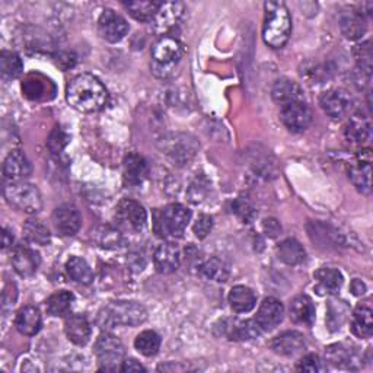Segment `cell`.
I'll return each mask as SVG.
<instances>
[{"mask_svg":"<svg viewBox=\"0 0 373 373\" xmlns=\"http://www.w3.org/2000/svg\"><path fill=\"white\" fill-rule=\"evenodd\" d=\"M66 99L76 111L90 114L101 111L105 107L108 101V92L98 77L83 73L77 75L69 82Z\"/></svg>","mask_w":373,"mask_h":373,"instance_id":"6da1fadb","label":"cell"},{"mask_svg":"<svg viewBox=\"0 0 373 373\" xmlns=\"http://www.w3.org/2000/svg\"><path fill=\"white\" fill-rule=\"evenodd\" d=\"M263 23L264 43L271 48H281L289 41L292 33L291 13L283 2H266Z\"/></svg>","mask_w":373,"mask_h":373,"instance_id":"7a4b0ae2","label":"cell"},{"mask_svg":"<svg viewBox=\"0 0 373 373\" xmlns=\"http://www.w3.org/2000/svg\"><path fill=\"white\" fill-rule=\"evenodd\" d=\"M146 320H148L146 308L137 302H129V301L111 302L98 315V323L101 328H112L116 325L137 327L145 323Z\"/></svg>","mask_w":373,"mask_h":373,"instance_id":"3957f363","label":"cell"},{"mask_svg":"<svg viewBox=\"0 0 373 373\" xmlns=\"http://www.w3.org/2000/svg\"><path fill=\"white\" fill-rule=\"evenodd\" d=\"M185 54V47L174 37L162 36L152 47V70L159 77H168Z\"/></svg>","mask_w":373,"mask_h":373,"instance_id":"277c9868","label":"cell"},{"mask_svg":"<svg viewBox=\"0 0 373 373\" xmlns=\"http://www.w3.org/2000/svg\"><path fill=\"white\" fill-rule=\"evenodd\" d=\"M6 202L19 212L36 215L43 209V200L38 188L25 181H11L5 185Z\"/></svg>","mask_w":373,"mask_h":373,"instance_id":"5b68a950","label":"cell"},{"mask_svg":"<svg viewBox=\"0 0 373 373\" xmlns=\"http://www.w3.org/2000/svg\"><path fill=\"white\" fill-rule=\"evenodd\" d=\"M161 151L177 165H185L195 156L198 143L190 134L171 133L161 140Z\"/></svg>","mask_w":373,"mask_h":373,"instance_id":"8992f818","label":"cell"},{"mask_svg":"<svg viewBox=\"0 0 373 373\" xmlns=\"http://www.w3.org/2000/svg\"><path fill=\"white\" fill-rule=\"evenodd\" d=\"M191 212L183 205H169L162 212L156 222L158 234L161 237L180 238L188 226Z\"/></svg>","mask_w":373,"mask_h":373,"instance_id":"52a82bcc","label":"cell"},{"mask_svg":"<svg viewBox=\"0 0 373 373\" xmlns=\"http://www.w3.org/2000/svg\"><path fill=\"white\" fill-rule=\"evenodd\" d=\"M116 220L121 231L137 234L145 229L148 223V213L140 203L124 198L116 209Z\"/></svg>","mask_w":373,"mask_h":373,"instance_id":"ba28073f","label":"cell"},{"mask_svg":"<svg viewBox=\"0 0 373 373\" xmlns=\"http://www.w3.org/2000/svg\"><path fill=\"white\" fill-rule=\"evenodd\" d=\"M95 356L102 364L101 370H114L119 363H123L126 350L123 342L109 333H104L95 342Z\"/></svg>","mask_w":373,"mask_h":373,"instance_id":"9c48e42d","label":"cell"},{"mask_svg":"<svg viewBox=\"0 0 373 373\" xmlns=\"http://www.w3.org/2000/svg\"><path fill=\"white\" fill-rule=\"evenodd\" d=\"M22 94L26 99L34 102L50 101L55 97V85L51 79L41 73H30L22 80Z\"/></svg>","mask_w":373,"mask_h":373,"instance_id":"30bf717a","label":"cell"},{"mask_svg":"<svg viewBox=\"0 0 373 373\" xmlns=\"http://www.w3.org/2000/svg\"><path fill=\"white\" fill-rule=\"evenodd\" d=\"M98 33L108 43H120L129 33V23L117 12L105 9L98 19Z\"/></svg>","mask_w":373,"mask_h":373,"instance_id":"8fae6325","label":"cell"},{"mask_svg":"<svg viewBox=\"0 0 373 373\" xmlns=\"http://www.w3.org/2000/svg\"><path fill=\"white\" fill-rule=\"evenodd\" d=\"M280 120L291 131L302 133L312 123V112L305 101H298L281 107Z\"/></svg>","mask_w":373,"mask_h":373,"instance_id":"7c38bea8","label":"cell"},{"mask_svg":"<svg viewBox=\"0 0 373 373\" xmlns=\"http://www.w3.org/2000/svg\"><path fill=\"white\" fill-rule=\"evenodd\" d=\"M372 155L370 151H360L356 156V161L350 163L349 166V177L353 183V185L362 193L369 194L370 193V175H372Z\"/></svg>","mask_w":373,"mask_h":373,"instance_id":"4fadbf2b","label":"cell"},{"mask_svg":"<svg viewBox=\"0 0 373 373\" xmlns=\"http://www.w3.org/2000/svg\"><path fill=\"white\" fill-rule=\"evenodd\" d=\"M53 225L62 237H73L79 232L82 217L75 206L63 205L53 213Z\"/></svg>","mask_w":373,"mask_h":373,"instance_id":"5bb4252c","label":"cell"},{"mask_svg":"<svg viewBox=\"0 0 373 373\" xmlns=\"http://www.w3.org/2000/svg\"><path fill=\"white\" fill-rule=\"evenodd\" d=\"M320 105L328 117L341 119L352 108V97L342 90H331L321 95Z\"/></svg>","mask_w":373,"mask_h":373,"instance_id":"9a60e30c","label":"cell"},{"mask_svg":"<svg viewBox=\"0 0 373 373\" xmlns=\"http://www.w3.org/2000/svg\"><path fill=\"white\" fill-rule=\"evenodd\" d=\"M184 12V6L180 2H163L159 4L158 12L152 21L155 31L159 34H166L169 30L174 28Z\"/></svg>","mask_w":373,"mask_h":373,"instance_id":"2e32d148","label":"cell"},{"mask_svg":"<svg viewBox=\"0 0 373 373\" xmlns=\"http://www.w3.org/2000/svg\"><path fill=\"white\" fill-rule=\"evenodd\" d=\"M153 264L158 273L171 274L178 270L181 264V254L177 245L171 242L161 244L153 252Z\"/></svg>","mask_w":373,"mask_h":373,"instance_id":"e0dca14e","label":"cell"},{"mask_svg":"<svg viewBox=\"0 0 373 373\" xmlns=\"http://www.w3.org/2000/svg\"><path fill=\"white\" fill-rule=\"evenodd\" d=\"M40 255L33 248L19 245L13 249L12 266L21 277H33L40 267Z\"/></svg>","mask_w":373,"mask_h":373,"instance_id":"ac0fdd59","label":"cell"},{"mask_svg":"<svg viewBox=\"0 0 373 373\" xmlns=\"http://www.w3.org/2000/svg\"><path fill=\"white\" fill-rule=\"evenodd\" d=\"M283 303L276 298H267L256 312L255 323L261 328V331H271L283 321Z\"/></svg>","mask_w":373,"mask_h":373,"instance_id":"d6986e66","label":"cell"},{"mask_svg":"<svg viewBox=\"0 0 373 373\" xmlns=\"http://www.w3.org/2000/svg\"><path fill=\"white\" fill-rule=\"evenodd\" d=\"M271 349L280 356H295L305 349V337L299 331H284L271 341Z\"/></svg>","mask_w":373,"mask_h":373,"instance_id":"ffe728a7","label":"cell"},{"mask_svg":"<svg viewBox=\"0 0 373 373\" xmlns=\"http://www.w3.org/2000/svg\"><path fill=\"white\" fill-rule=\"evenodd\" d=\"M31 172V163L21 151H12L4 162V175L11 181H23Z\"/></svg>","mask_w":373,"mask_h":373,"instance_id":"44dd1931","label":"cell"},{"mask_svg":"<svg viewBox=\"0 0 373 373\" xmlns=\"http://www.w3.org/2000/svg\"><path fill=\"white\" fill-rule=\"evenodd\" d=\"M65 333L76 346H85L91 338V324L83 315H69L65 321Z\"/></svg>","mask_w":373,"mask_h":373,"instance_id":"7402d4cb","label":"cell"},{"mask_svg":"<svg viewBox=\"0 0 373 373\" xmlns=\"http://www.w3.org/2000/svg\"><path fill=\"white\" fill-rule=\"evenodd\" d=\"M123 174H124V181L129 185H139L146 180L149 174L148 162L145 161V158L137 153H130L124 159Z\"/></svg>","mask_w":373,"mask_h":373,"instance_id":"603a6c76","label":"cell"},{"mask_svg":"<svg viewBox=\"0 0 373 373\" xmlns=\"http://www.w3.org/2000/svg\"><path fill=\"white\" fill-rule=\"evenodd\" d=\"M271 97L274 102L283 107V105H288L292 102L303 101V91L295 80L279 79L273 86Z\"/></svg>","mask_w":373,"mask_h":373,"instance_id":"cb8c5ba5","label":"cell"},{"mask_svg":"<svg viewBox=\"0 0 373 373\" xmlns=\"http://www.w3.org/2000/svg\"><path fill=\"white\" fill-rule=\"evenodd\" d=\"M41 313L36 306H23L16 313L15 327L22 335H36L41 330Z\"/></svg>","mask_w":373,"mask_h":373,"instance_id":"d4e9b609","label":"cell"},{"mask_svg":"<svg viewBox=\"0 0 373 373\" xmlns=\"http://www.w3.org/2000/svg\"><path fill=\"white\" fill-rule=\"evenodd\" d=\"M341 33L347 40H359L366 33L364 15L357 11L344 12L340 18Z\"/></svg>","mask_w":373,"mask_h":373,"instance_id":"484cf974","label":"cell"},{"mask_svg":"<svg viewBox=\"0 0 373 373\" xmlns=\"http://www.w3.org/2000/svg\"><path fill=\"white\" fill-rule=\"evenodd\" d=\"M313 277L317 280L315 291H317L320 295H334L342 286V274L335 269L323 267L315 273Z\"/></svg>","mask_w":373,"mask_h":373,"instance_id":"4316f807","label":"cell"},{"mask_svg":"<svg viewBox=\"0 0 373 373\" xmlns=\"http://www.w3.org/2000/svg\"><path fill=\"white\" fill-rule=\"evenodd\" d=\"M291 318L293 320V323L296 324H302V325H312L315 321V306L310 298L302 295L298 296L292 301L291 308Z\"/></svg>","mask_w":373,"mask_h":373,"instance_id":"83f0119b","label":"cell"},{"mask_svg":"<svg viewBox=\"0 0 373 373\" xmlns=\"http://www.w3.org/2000/svg\"><path fill=\"white\" fill-rule=\"evenodd\" d=\"M277 255H279L280 260L288 266H299L305 261V258H306V252H305L303 247L301 245V242H298L293 238L284 239L279 245Z\"/></svg>","mask_w":373,"mask_h":373,"instance_id":"f1b7e54d","label":"cell"},{"mask_svg":"<svg viewBox=\"0 0 373 373\" xmlns=\"http://www.w3.org/2000/svg\"><path fill=\"white\" fill-rule=\"evenodd\" d=\"M227 299L229 303H231V308L237 313H247L256 303L255 293L249 288H247V286H235V288H232V291L229 292Z\"/></svg>","mask_w":373,"mask_h":373,"instance_id":"f546056e","label":"cell"},{"mask_svg":"<svg viewBox=\"0 0 373 373\" xmlns=\"http://www.w3.org/2000/svg\"><path fill=\"white\" fill-rule=\"evenodd\" d=\"M372 309L366 305H359L352 317V331L360 338H369L373 333V317Z\"/></svg>","mask_w":373,"mask_h":373,"instance_id":"4dcf8cb0","label":"cell"},{"mask_svg":"<svg viewBox=\"0 0 373 373\" xmlns=\"http://www.w3.org/2000/svg\"><path fill=\"white\" fill-rule=\"evenodd\" d=\"M346 139L352 143H363L370 137V120L364 114H355L349 120L346 130Z\"/></svg>","mask_w":373,"mask_h":373,"instance_id":"1f68e13d","label":"cell"},{"mask_svg":"<svg viewBox=\"0 0 373 373\" xmlns=\"http://www.w3.org/2000/svg\"><path fill=\"white\" fill-rule=\"evenodd\" d=\"M23 237L26 241H30L31 244L36 245H48L51 241V234L48 231V227L37 219H28L23 223Z\"/></svg>","mask_w":373,"mask_h":373,"instance_id":"d6a6232c","label":"cell"},{"mask_svg":"<svg viewBox=\"0 0 373 373\" xmlns=\"http://www.w3.org/2000/svg\"><path fill=\"white\" fill-rule=\"evenodd\" d=\"M66 271L69 277L80 284H91L94 281V273L90 264L80 256H70L66 263Z\"/></svg>","mask_w":373,"mask_h":373,"instance_id":"836d02e7","label":"cell"},{"mask_svg":"<svg viewBox=\"0 0 373 373\" xmlns=\"http://www.w3.org/2000/svg\"><path fill=\"white\" fill-rule=\"evenodd\" d=\"M0 72H2L4 80L19 77L23 72V63L21 57L13 51H2V54H0Z\"/></svg>","mask_w":373,"mask_h":373,"instance_id":"e575fe53","label":"cell"},{"mask_svg":"<svg viewBox=\"0 0 373 373\" xmlns=\"http://www.w3.org/2000/svg\"><path fill=\"white\" fill-rule=\"evenodd\" d=\"M327 359L337 367L353 369V364L357 363L356 353L350 349L342 346V344H334L327 349Z\"/></svg>","mask_w":373,"mask_h":373,"instance_id":"d590c367","label":"cell"},{"mask_svg":"<svg viewBox=\"0 0 373 373\" xmlns=\"http://www.w3.org/2000/svg\"><path fill=\"white\" fill-rule=\"evenodd\" d=\"M73 301H75L73 293H70L67 291H59V292L53 293L47 299L45 309H47L48 315H51V317H62V315L67 313Z\"/></svg>","mask_w":373,"mask_h":373,"instance_id":"8d00e7d4","label":"cell"},{"mask_svg":"<svg viewBox=\"0 0 373 373\" xmlns=\"http://www.w3.org/2000/svg\"><path fill=\"white\" fill-rule=\"evenodd\" d=\"M134 347L140 355L152 357L161 349V337L155 331H143L136 337Z\"/></svg>","mask_w":373,"mask_h":373,"instance_id":"74e56055","label":"cell"},{"mask_svg":"<svg viewBox=\"0 0 373 373\" xmlns=\"http://www.w3.org/2000/svg\"><path fill=\"white\" fill-rule=\"evenodd\" d=\"M124 8L129 11V13L140 22H152L159 4L158 2H129L124 4Z\"/></svg>","mask_w":373,"mask_h":373,"instance_id":"f35d334b","label":"cell"},{"mask_svg":"<svg viewBox=\"0 0 373 373\" xmlns=\"http://www.w3.org/2000/svg\"><path fill=\"white\" fill-rule=\"evenodd\" d=\"M200 273L207 280H213L217 283H223L229 277V269L227 266L219 260V258H210L202 267H200Z\"/></svg>","mask_w":373,"mask_h":373,"instance_id":"ab89813d","label":"cell"},{"mask_svg":"<svg viewBox=\"0 0 373 373\" xmlns=\"http://www.w3.org/2000/svg\"><path fill=\"white\" fill-rule=\"evenodd\" d=\"M349 313V306L342 301H330L328 302V315L327 323L331 331H337L341 328L342 323L346 321Z\"/></svg>","mask_w":373,"mask_h":373,"instance_id":"60d3db41","label":"cell"},{"mask_svg":"<svg viewBox=\"0 0 373 373\" xmlns=\"http://www.w3.org/2000/svg\"><path fill=\"white\" fill-rule=\"evenodd\" d=\"M261 328L258 327L255 320H248V321H238L231 327V333H229V338L235 341H242V340H252L255 337L260 335Z\"/></svg>","mask_w":373,"mask_h":373,"instance_id":"b9f144b4","label":"cell"},{"mask_svg":"<svg viewBox=\"0 0 373 373\" xmlns=\"http://www.w3.org/2000/svg\"><path fill=\"white\" fill-rule=\"evenodd\" d=\"M97 241L105 249H119L124 244L123 234L112 227H101L97 232Z\"/></svg>","mask_w":373,"mask_h":373,"instance_id":"7bdbcfd3","label":"cell"},{"mask_svg":"<svg viewBox=\"0 0 373 373\" xmlns=\"http://www.w3.org/2000/svg\"><path fill=\"white\" fill-rule=\"evenodd\" d=\"M232 210L244 223H251L256 217V210L254 205L249 202V198L244 195L238 197L232 203Z\"/></svg>","mask_w":373,"mask_h":373,"instance_id":"ee69618b","label":"cell"},{"mask_svg":"<svg viewBox=\"0 0 373 373\" xmlns=\"http://www.w3.org/2000/svg\"><path fill=\"white\" fill-rule=\"evenodd\" d=\"M69 143V136L62 127H54L48 137V149L53 155H60Z\"/></svg>","mask_w":373,"mask_h":373,"instance_id":"f6af8a7d","label":"cell"},{"mask_svg":"<svg viewBox=\"0 0 373 373\" xmlns=\"http://www.w3.org/2000/svg\"><path fill=\"white\" fill-rule=\"evenodd\" d=\"M355 55H356V59H357L360 72H363L367 76H370V70H372V48H370V43L366 41L364 44L357 45L355 48Z\"/></svg>","mask_w":373,"mask_h":373,"instance_id":"bcb514c9","label":"cell"},{"mask_svg":"<svg viewBox=\"0 0 373 373\" xmlns=\"http://www.w3.org/2000/svg\"><path fill=\"white\" fill-rule=\"evenodd\" d=\"M209 183L205 178H197L188 188V197H190V202H193L194 205L202 203L203 200L207 195L209 191Z\"/></svg>","mask_w":373,"mask_h":373,"instance_id":"7dc6e473","label":"cell"},{"mask_svg":"<svg viewBox=\"0 0 373 373\" xmlns=\"http://www.w3.org/2000/svg\"><path fill=\"white\" fill-rule=\"evenodd\" d=\"M212 227H213V219L207 215H202L197 219V222L194 225V234L197 238L203 239L210 234Z\"/></svg>","mask_w":373,"mask_h":373,"instance_id":"c3c4849f","label":"cell"},{"mask_svg":"<svg viewBox=\"0 0 373 373\" xmlns=\"http://www.w3.org/2000/svg\"><path fill=\"white\" fill-rule=\"evenodd\" d=\"M298 370H302V372H310V373H315V372H321L324 370V366H323V362L318 356L315 355H308L305 356L299 364H298Z\"/></svg>","mask_w":373,"mask_h":373,"instance_id":"681fc988","label":"cell"},{"mask_svg":"<svg viewBox=\"0 0 373 373\" xmlns=\"http://www.w3.org/2000/svg\"><path fill=\"white\" fill-rule=\"evenodd\" d=\"M54 63H55V66H59L63 70L72 69L76 65V55L72 53H67V51L59 53V54L54 55Z\"/></svg>","mask_w":373,"mask_h":373,"instance_id":"f907efd6","label":"cell"},{"mask_svg":"<svg viewBox=\"0 0 373 373\" xmlns=\"http://www.w3.org/2000/svg\"><path fill=\"white\" fill-rule=\"evenodd\" d=\"M263 229H264L266 235H269L271 238H276L281 232V226L276 219H266L263 222Z\"/></svg>","mask_w":373,"mask_h":373,"instance_id":"816d5d0a","label":"cell"},{"mask_svg":"<svg viewBox=\"0 0 373 373\" xmlns=\"http://www.w3.org/2000/svg\"><path fill=\"white\" fill-rule=\"evenodd\" d=\"M121 372H146V369L143 367L137 360L127 359L121 364Z\"/></svg>","mask_w":373,"mask_h":373,"instance_id":"f5cc1de1","label":"cell"},{"mask_svg":"<svg viewBox=\"0 0 373 373\" xmlns=\"http://www.w3.org/2000/svg\"><path fill=\"white\" fill-rule=\"evenodd\" d=\"M350 289H352L353 295H356V296H362V295H364V292H366V286H364V283H363L362 280L355 279V280L352 281Z\"/></svg>","mask_w":373,"mask_h":373,"instance_id":"db71d44e","label":"cell"},{"mask_svg":"<svg viewBox=\"0 0 373 373\" xmlns=\"http://www.w3.org/2000/svg\"><path fill=\"white\" fill-rule=\"evenodd\" d=\"M13 244V235L5 227L2 231V248L6 249Z\"/></svg>","mask_w":373,"mask_h":373,"instance_id":"11a10c76","label":"cell"}]
</instances>
